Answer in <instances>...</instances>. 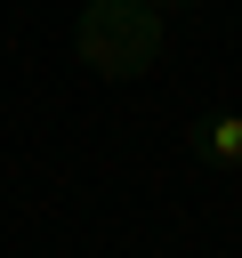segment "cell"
<instances>
[{
	"instance_id": "obj_1",
	"label": "cell",
	"mask_w": 242,
	"mask_h": 258,
	"mask_svg": "<svg viewBox=\"0 0 242 258\" xmlns=\"http://www.w3.org/2000/svg\"><path fill=\"white\" fill-rule=\"evenodd\" d=\"M73 48H81L89 73L137 81V73H153L161 48H169V8H161V0H89L81 24H73Z\"/></svg>"
},
{
	"instance_id": "obj_2",
	"label": "cell",
	"mask_w": 242,
	"mask_h": 258,
	"mask_svg": "<svg viewBox=\"0 0 242 258\" xmlns=\"http://www.w3.org/2000/svg\"><path fill=\"white\" fill-rule=\"evenodd\" d=\"M194 161H210V169H242V113H210V121H194Z\"/></svg>"
},
{
	"instance_id": "obj_3",
	"label": "cell",
	"mask_w": 242,
	"mask_h": 258,
	"mask_svg": "<svg viewBox=\"0 0 242 258\" xmlns=\"http://www.w3.org/2000/svg\"><path fill=\"white\" fill-rule=\"evenodd\" d=\"M161 8H186V0H161Z\"/></svg>"
}]
</instances>
